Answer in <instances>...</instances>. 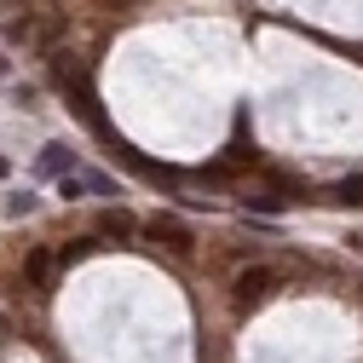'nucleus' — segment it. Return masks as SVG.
<instances>
[{"instance_id":"6e6552de","label":"nucleus","mask_w":363,"mask_h":363,"mask_svg":"<svg viewBox=\"0 0 363 363\" xmlns=\"http://www.w3.org/2000/svg\"><path fill=\"white\" fill-rule=\"evenodd\" d=\"M86 254H93V242H64V248H58L64 265H75V259H86Z\"/></svg>"},{"instance_id":"9b49d317","label":"nucleus","mask_w":363,"mask_h":363,"mask_svg":"<svg viewBox=\"0 0 363 363\" xmlns=\"http://www.w3.org/2000/svg\"><path fill=\"white\" fill-rule=\"evenodd\" d=\"M6 173H12V162H6V156H0V179H6Z\"/></svg>"},{"instance_id":"20e7f679","label":"nucleus","mask_w":363,"mask_h":363,"mask_svg":"<svg viewBox=\"0 0 363 363\" xmlns=\"http://www.w3.org/2000/svg\"><path fill=\"white\" fill-rule=\"evenodd\" d=\"M52 271H58V259H52L47 248H29V259H23V277H29V289H40V294H47V289H52Z\"/></svg>"},{"instance_id":"f8f14e48","label":"nucleus","mask_w":363,"mask_h":363,"mask_svg":"<svg viewBox=\"0 0 363 363\" xmlns=\"http://www.w3.org/2000/svg\"><path fill=\"white\" fill-rule=\"evenodd\" d=\"M0 75H6V52H0Z\"/></svg>"},{"instance_id":"f03ea898","label":"nucleus","mask_w":363,"mask_h":363,"mask_svg":"<svg viewBox=\"0 0 363 363\" xmlns=\"http://www.w3.org/2000/svg\"><path fill=\"white\" fill-rule=\"evenodd\" d=\"M58 29H64L58 12H23V18L6 23V40H18V47H52Z\"/></svg>"},{"instance_id":"39448f33","label":"nucleus","mask_w":363,"mask_h":363,"mask_svg":"<svg viewBox=\"0 0 363 363\" xmlns=\"http://www.w3.org/2000/svg\"><path fill=\"white\" fill-rule=\"evenodd\" d=\"M139 225H133V213H121V208H104L99 213V237H116V242H127Z\"/></svg>"},{"instance_id":"9d476101","label":"nucleus","mask_w":363,"mask_h":363,"mask_svg":"<svg viewBox=\"0 0 363 363\" xmlns=\"http://www.w3.org/2000/svg\"><path fill=\"white\" fill-rule=\"evenodd\" d=\"M0 6H18V12H29V0H0Z\"/></svg>"},{"instance_id":"423d86ee","label":"nucleus","mask_w":363,"mask_h":363,"mask_svg":"<svg viewBox=\"0 0 363 363\" xmlns=\"http://www.w3.org/2000/svg\"><path fill=\"white\" fill-rule=\"evenodd\" d=\"M335 202H346V208H363V173L340 179V185H335Z\"/></svg>"},{"instance_id":"0eeeda50","label":"nucleus","mask_w":363,"mask_h":363,"mask_svg":"<svg viewBox=\"0 0 363 363\" xmlns=\"http://www.w3.org/2000/svg\"><path fill=\"white\" fill-rule=\"evenodd\" d=\"M64 162H69L64 145H47V156H40V167H47V173H64Z\"/></svg>"},{"instance_id":"7ed1b4c3","label":"nucleus","mask_w":363,"mask_h":363,"mask_svg":"<svg viewBox=\"0 0 363 363\" xmlns=\"http://www.w3.org/2000/svg\"><path fill=\"white\" fill-rule=\"evenodd\" d=\"M145 237L162 242V248H173V254H191V225H185V219H173V213L145 219Z\"/></svg>"},{"instance_id":"f257e3e1","label":"nucleus","mask_w":363,"mask_h":363,"mask_svg":"<svg viewBox=\"0 0 363 363\" xmlns=\"http://www.w3.org/2000/svg\"><path fill=\"white\" fill-rule=\"evenodd\" d=\"M277 289H283V271H277V265H242L237 283H231V300H237V311H254V306H265Z\"/></svg>"},{"instance_id":"1a4fd4ad","label":"nucleus","mask_w":363,"mask_h":363,"mask_svg":"<svg viewBox=\"0 0 363 363\" xmlns=\"http://www.w3.org/2000/svg\"><path fill=\"white\" fill-rule=\"evenodd\" d=\"M29 208H35V196H12V202H6V213H12V219H23Z\"/></svg>"}]
</instances>
